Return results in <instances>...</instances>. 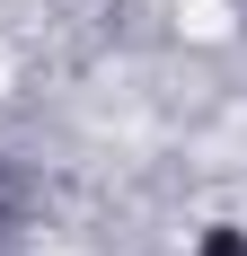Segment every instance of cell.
Masks as SVG:
<instances>
[{"label":"cell","instance_id":"2","mask_svg":"<svg viewBox=\"0 0 247 256\" xmlns=\"http://www.w3.org/2000/svg\"><path fill=\"white\" fill-rule=\"evenodd\" d=\"M186 256H247V221H203Z\"/></svg>","mask_w":247,"mask_h":256},{"label":"cell","instance_id":"1","mask_svg":"<svg viewBox=\"0 0 247 256\" xmlns=\"http://www.w3.org/2000/svg\"><path fill=\"white\" fill-rule=\"evenodd\" d=\"M0 256H26V177L0 150Z\"/></svg>","mask_w":247,"mask_h":256}]
</instances>
